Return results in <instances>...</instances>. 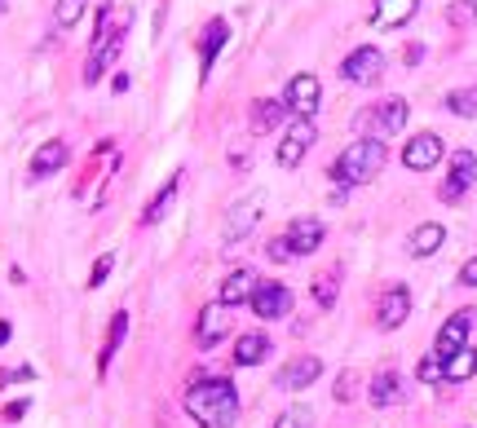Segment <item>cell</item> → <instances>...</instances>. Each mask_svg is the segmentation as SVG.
<instances>
[{"instance_id":"33","label":"cell","mask_w":477,"mask_h":428,"mask_svg":"<svg viewBox=\"0 0 477 428\" xmlns=\"http://www.w3.org/2000/svg\"><path fill=\"white\" fill-rule=\"evenodd\" d=\"M415 375H420L424 384H438V380H446V358H438V354L420 358V366H415Z\"/></svg>"},{"instance_id":"26","label":"cell","mask_w":477,"mask_h":428,"mask_svg":"<svg viewBox=\"0 0 477 428\" xmlns=\"http://www.w3.org/2000/svg\"><path fill=\"white\" fill-rule=\"evenodd\" d=\"M367 394H372V406H394V402H403V375H398V371H380Z\"/></svg>"},{"instance_id":"36","label":"cell","mask_w":477,"mask_h":428,"mask_svg":"<svg viewBox=\"0 0 477 428\" xmlns=\"http://www.w3.org/2000/svg\"><path fill=\"white\" fill-rule=\"evenodd\" d=\"M266 257H270V261H292V257H297V252H292V243H287V234H283V238H270Z\"/></svg>"},{"instance_id":"1","label":"cell","mask_w":477,"mask_h":428,"mask_svg":"<svg viewBox=\"0 0 477 428\" xmlns=\"http://www.w3.org/2000/svg\"><path fill=\"white\" fill-rule=\"evenodd\" d=\"M186 415L200 428H235V420H238L235 384L230 380H217V375H200L186 389Z\"/></svg>"},{"instance_id":"34","label":"cell","mask_w":477,"mask_h":428,"mask_svg":"<svg viewBox=\"0 0 477 428\" xmlns=\"http://www.w3.org/2000/svg\"><path fill=\"white\" fill-rule=\"evenodd\" d=\"M354 394H358V375H354V371H341V380H336L332 397H336V402H354Z\"/></svg>"},{"instance_id":"4","label":"cell","mask_w":477,"mask_h":428,"mask_svg":"<svg viewBox=\"0 0 477 428\" xmlns=\"http://www.w3.org/2000/svg\"><path fill=\"white\" fill-rule=\"evenodd\" d=\"M407 115H411V106L407 98H385L380 106H372V111H363L358 115V129H367L372 137H394V132H403L407 129Z\"/></svg>"},{"instance_id":"18","label":"cell","mask_w":477,"mask_h":428,"mask_svg":"<svg viewBox=\"0 0 477 428\" xmlns=\"http://www.w3.org/2000/svg\"><path fill=\"white\" fill-rule=\"evenodd\" d=\"M323 238H327V226H323L318 217H297V221L287 226V243H292L297 257H314V252L323 248Z\"/></svg>"},{"instance_id":"25","label":"cell","mask_w":477,"mask_h":428,"mask_svg":"<svg viewBox=\"0 0 477 428\" xmlns=\"http://www.w3.org/2000/svg\"><path fill=\"white\" fill-rule=\"evenodd\" d=\"M124 336H129V309H120V314L111 318V327H106L102 354H98V375H106V371H111V358H115V349L124 345Z\"/></svg>"},{"instance_id":"37","label":"cell","mask_w":477,"mask_h":428,"mask_svg":"<svg viewBox=\"0 0 477 428\" xmlns=\"http://www.w3.org/2000/svg\"><path fill=\"white\" fill-rule=\"evenodd\" d=\"M460 283H464V287H477V257H473V261H464V269H460Z\"/></svg>"},{"instance_id":"9","label":"cell","mask_w":477,"mask_h":428,"mask_svg":"<svg viewBox=\"0 0 477 428\" xmlns=\"http://www.w3.org/2000/svg\"><path fill=\"white\" fill-rule=\"evenodd\" d=\"M314 120H292L287 132H283V141H278V168H297L301 160L309 155V146H314Z\"/></svg>"},{"instance_id":"32","label":"cell","mask_w":477,"mask_h":428,"mask_svg":"<svg viewBox=\"0 0 477 428\" xmlns=\"http://www.w3.org/2000/svg\"><path fill=\"white\" fill-rule=\"evenodd\" d=\"M274 428H314V411H309V406H287V411L274 420Z\"/></svg>"},{"instance_id":"39","label":"cell","mask_w":477,"mask_h":428,"mask_svg":"<svg viewBox=\"0 0 477 428\" xmlns=\"http://www.w3.org/2000/svg\"><path fill=\"white\" fill-rule=\"evenodd\" d=\"M403 58H407V66H415L420 58H424V49H420V44H407V54H403Z\"/></svg>"},{"instance_id":"31","label":"cell","mask_w":477,"mask_h":428,"mask_svg":"<svg viewBox=\"0 0 477 428\" xmlns=\"http://www.w3.org/2000/svg\"><path fill=\"white\" fill-rule=\"evenodd\" d=\"M446 23H451V27H473L477 0H451V5H446Z\"/></svg>"},{"instance_id":"11","label":"cell","mask_w":477,"mask_h":428,"mask_svg":"<svg viewBox=\"0 0 477 428\" xmlns=\"http://www.w3.org/2000/svg\"><path fill=\"white\" fill-rule=\"evenodd\" d=\"M230 44V23L226 18H208V27L200 32V75H212V66L221 58V49Z\"/></svg>"},{"instance_id":"27","label":"cell","mask_w":477,"mask_h":428,"mask_svg":"<svg viewBox=\"0 0 477 428\" xmlns=\"http://www.w3.org/2000/svg\"><path fill=\"white\" fill-rule=\"evenodd\" d=\"M473 375H477V349L473 345H464L460 354L446 358V380H451V384H464V380H473Z\"/></svg>"},{"instance_id":"6","label":"cell","mask_w":477,"mask_h":428,"mask_svg":"<svg viewBox=\"0 0 477 428\" xmlns=\"http://www.w3.org/2000/svg\"><path fill=\"white\" fill-rule=\"evenodd\" d=\"M230 305H221V300H212L200 309V318H195V345L200 349H217L226 336H230Z\"/></svg>"},{"instance_id":"14","label":"cell","mask_w":477,"mask_h":428,"mask_svg":"<svg viewBox=\"0 0 477 428\" xmlns=\"http://www.w3.org/2000/svg\"><path fill=\"white\" fill-rule=\"evenodd\" d=\"M469 331H473V314H469V309L451 314L443 327H438V345H433V354H438V358H451V354H460V349L469 345Z\"/></svg>"},{"instance_id":"3","label":"cell","mask_w":477,"mask_h":428,"mask_svg":"<svg viewBox=\"0 0 477 428\" xmlns=\"http://www.w3.org/2000/svg\"><path fill=\"white\" fill-rule=\"evenodd\" d=\"M124 35H129V18L120 27H111V5L98 9V32H93V49H89V63H84V84H98L106 71L115 66V58L124 54Z\"/></svg>"},{"instance_id":"24","label":"cell","mask_w":477,"mask_h":428,"mask_svg":"<svg viewBox=\"0 0 477 428\" xmlns=\"http://www.w3.org/2000/svg\"><path fill=\"white\" fill-rule=\"evenodd\" d=\"M283 115H292L283 98H257V102H252V129H257V132L278 129V124H283Z\"/></svg>"},{"instance_id":"35","label":"cell","mask_w":477,"mask_h":428,"mask_svg":"<svg viewBox=\"0 0 477 428\" xmlns=\"http://www.w3.org/2000/svg\"><path fill=\"white\" fill-rule=\"evenodd\" d=\"M111 265H115V257H111V252H106V257H98L93 274H89V287H102L106 278H111Z\"/></svg>"},{"instance_id":"28","label":"cell","mask_w":477,"mask_h":428,"mask_svg":"<svg viewBox=\"0 0 477 428\" xmlns=\"http://www.w3.org/2000/svg\"><path fill=\"white\" fill-rule=\"evenodd\" d=\"M341 297V269H323L318 278H314V305L318 309H332Z\"/></svg>"},{"instance_id":"30","label":"cell","mask_w":477,"mask_h":428,"mask_svg":"<svg viewBox=\"0 0 477 428\" xmlns=\"http://www.w3.org/2000/svg\"><path fill=\"white\" fill-rule=\"evenodd\" d=\"M446 111L460 115V120H477V89H455V93H446Z\"/></svg>"},{"instance_id":"38","label":"cell","mask_w":477,"mask_h":428,"mask_svg":"<svg viewBox=\"0 0 477 428\" xmlns=\"http://www.w3.org/2000/svg\"><path fill=\"white\" fill-rule=\"evenodd\" d=\"M27 406H32V402H9V406H5V420H9V424H14V420H23V415H27Z\"/></svg>"},{"instance_id":"2","label":"cell","mask_w":477,"mask_h":428,"mask_svg":"<svg viewBox=\"0 0 477 428\" xmlns=\"http://www.w3.org/2000/svg\"><path fill=\"white\" fill-rule=\"evenodd\" d=\"M385 160H389V151H385L380 137H358V141H349L341 155H336L332 181H341V186H367V181L380 177Z\"/></svg>"},{"instance_id":"17","label":"cell","mask_w":477,"mask_h":428,"mask_svg":"<svg viewBox=\"0 0 477 428\" xmlns=\"http://www.w3.org/2000/svg\"><path fill=\"white\" fill-rule=\"evenodd\" d=\"M407 314H411V292L403 287V283H394V287L380 297L375 323H380V331H398L403 323H407Z\"/></svg>"},{"instance_id":"13","label":"cell","mask_w":477,"mask_h":428,"mask_svg":"<svg viewBox=\"0 0 477 428\" xmlns=\"http://www.w3.org/2000/svg\"><path fill=\"white\" fill-rule=\"evenodd\" d=\"M248 309H252L257 318H266V323H274V318H287V314H292V292H287L283 283H261Z\"/></svg>"},{"instance_id":"40","label":"cell","mask_w":477,"mask_h":428,"mask_svg":"<svg viewBox=\"0 0 477 428\" xmlns=\"http://www.w3.org/2000/svg\"><path fill=\"white\" fill-rule=\"evenodd\" d=\"M5 340H9V323L0 318V345H5Z\"/></svg>"},{"instance_id":"20","label":"cell","mask_w":477,"mask_h":428,"mask_svg":"<svg viewBox=\"0 0 477 428\" xmlns=\"http://www.w3.org/2000/svg\"><path fill=\"white\" fill-rule=\"evenodd\" d=\"M67 168V141L63 137H54V141H40L32 155V177L35 181H44V177H54V172H63Z\"/></svg>"},{"instance_id":"8","label":"cell","mask_w":477,"mask_h":428,"mask_svg":"<svg viewBox=\"0 0 477 428\" xmlns=\"http://www.w3.org/2000/svg\"><path fill=\"white\" fill-rule=\"evenodd\" d=\"M473 181H477V155L473 151H455L451 155V172L443 181V203H460L473 190Z\"/></svg>"},{"instance_id":"12","label":"cell","mask_w":477,"mask_h":428,"mask_svg":"<svg viewBox=\"0 0 477 428\" xmlns=\"http://www.w3.org/2000/svg\"><path fill=\"white\" fill-rule=\"evenodd\" d=\"M261 208H266V199H261V195L238 199L235 208H230V217H226V243H238V238H248V234L257 230Z\"/></svg>"},{"instance_id":"10","label":"cell","mask_w":477,"mask_h":428,"mask_svg":"<svg viewBox=\"0 0 477 428\" xmlns=\"http://www.w3.org/2000/svg\"><path fill=\"white\" fill-rule=\"evenodd\" d=\"M443 137L438 132H415L407 146H403V164L411 168V172H429V168L443 164Z\"/></svg>"},{"instance_id":"21","label":"cell","mask_w":477,"mask_h":428,"mask_svg":"<svg viewBox=\"0 0 477 428\" xmlns=\"http://www.w3.org/2000/svg\"><path fill=\"white\" fill-rule=\"evenodd\" d=\"M181 177H186V172L177 168V172H172L169 181L160 186V195H155L151 203H146V208H141V226H155V221H164V217H169L172 199H177V190H181Z\"/></svg>"},{"instance_id":"22","label":"cell","mask_w":477,"mask_h":428,"mask_svg":"<svg viewBox=\"0 0 477 428\" xmlns=\"http://www.w3.org/2000/svg\"><path fill=\"white\" fill-rule=\"evenodd\" d=\"M270 349H274V340L266 336V331H248V336H238V345H235V366L266 363V358H270Z\"/></svg>"},{"instance_id":"5","label":"cell","mask_w":477,"mask_h":428,"mask_svg":"<svg viewBox=\"0 0 477 428\" xmlns=\"http://www.w3.org/2000/svg\"><path fill=\"white\" fill-rule=\"evenodd\" d=\"M283 102H287V111H292V120H314L318 115V102H323V84H318V75H292L287 80V89H283Z\"/></svg>"},{"instance_id":"23","label":"cell","mask_w":477,"mask_h":428,"mask_svg":"<svg viewBox=\"0 0 477 428\" xmlns=\"http://www.w3.org/2000/svg\"><path fill=\"white\" fill-rule=\"evenodd\" d=\"M443 243H446V230H443V226H438V221H424V226H415V230H411L407 252L424 261V257H433V252H438Z\"/></svg>"},{"instance_id":"7","label":"cell","mask_w":477,"mask_h":428,"mask_svg":"<svg viewBox=\"0 0 477 428\" xmlns=\"http://www.w3.org/2000/svg\"><path fill=\"white\" fill-rule=\"evenodd\" d=\"M341 75L349 84H375V80L385 75V54H380L375 44H358L341 63Z\"/></svg>"},{"instance_id":"16","label":"cell","mask_w":477,"mask_h":428,"mask_svg":"<svg viewBox=\"0 0 477 428\" xmlns=\"http://www.w3.org/2000/svg\"><path fill=\"white\" fill-rule=\"evenodd\" d=\"M415 9H420V0H375L372 27L375 32H398V27H407L415 18Z\"/></svg>"},{"instance_id":"29","label":"cell","mask_w":477,"mask_h":428,"mask_svg":"<svg viewBox=\"0 0 477 428\" xmlns=\"http://www.w3.org/2000/svg\"><path fill=\"white\" fill-rule=\"evenodd\" d=\"M84 14H89V0H58V5H54V27H58V32H71V27H80Z\"/></svg>"},{"instance_id":"19","label":"cell","mask_w":477,"mask_h":428,"mask_svg":"<svg viewBox=\"0 0 477 428\" xmlns=\"http://www.w3.org/2000/svg\"><path fill=\"white\" fill-rule=\"evenodd\" d=\"M257 287H261V278H257L248 265H238V269H230V274H226V283H221V305H230V309H238V305H252Z\"/></svg>"},{"instance_id":"15","label":"cell","mask_w":477,"mask_h":428,"mask_svg":"<svg viewBox=\"0 0 477 428\" xmlns=\"http://www.w3.org/2000/svg\"><path fill=\"white\" fill-rule=\"evenodd\" d=\"M323 375V358H314V354H301V358H292V363L278 371V389H287V394H301V389H309L314 380Z\"/></svg>"}]
</instances>
